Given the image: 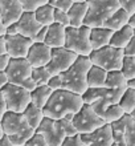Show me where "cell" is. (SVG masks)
Returning a JSON list of instances; mask_svg holds the SVG:
<instances>
[{
  "mask_svg": "<svg viewBox=\"0 0 135 146\" xmlns=\"http://www.w3.org/2000/svg\"><path fill=\"white\" fill-rule=\"evenodd\" d=\"M82 96L76 94L73 92L61 89L57 92H53L49 102L44 108V115L50 119H60L65 118L66 115H76L84 106Z\"/></svg>",
  "mask_w": 135,
  "mask_h": 146,
  "instance_id": "cell-1",
  "label": "cell"
},
{
  "mask_svg": "<svg viewBox=\"0 0 135 146\" xmlns=\"http://www.w3.org/2000/svg\"><path fill=\"white\" fill-rule=\"evenodd\" d=\"M93 66L89 57L80 56L77 61L70 66L69 69L60 74L62 81V89L73 92L76 94L84 96L86 90L89 89L88 86V73L90 68Z\"/></svg>",
  "mask_w": 135,
  "mask_h": 146,
  "instance_id": "cell-2",
  "label": "cell"
},
{
  "mask_svg": "<svg viewBox=\"0 0 135 146\" xmlns=\"http://www.w3.org/2000/svg\"><path fill=\"white\" fill-rule=\"evenodd\" d=\"M4 135L7 137L13 146H25L36 134V130L32 129L27 122L24 114L8 111L1 121Z\"/></svg>",
  "mask_w": 135,
  "mask_h": 146,
  "instance_id": "cell-3",
  "label": "cell"
},
{
  "mask_svg": "<svg viewBox=\"0 0 135 146\" xmlns=\"http://www.w3.org/2000/svg\"><path fill=\"white\" fill-rule=\"evenodd\" d=\"M89 9L84 25L90 29L102 28L105 23L121 8L119 0H89Z\"/></svg>",
  "mask_w": 135,
  "mask_h": 146,
  "instance_id": "cell-4",
  "label": "cell"
},
{
  "mask_svg": "<svg viewBox=\"0 0 135 146\" xmlns=\"http://www.w3.org/2000/svg\"><path fill=\"white\" fill-rule=\"evenodd\" d=\"M32 73H33V68L27 58H17V60L11 58L5 69L8 84L21 86L29 92H33L37 88V85L32 78Z\"/></svg>",
  "mask_w": 135,
  "mask_h": 146,
  "instance_id": "cell-5",
  "label": "cell"
},
{
  "mask_svg": "<svg viewBox=\"0 0 135 146\" xmlns=\"http://www.w3.org/2000/svg\"><path fill=\"white\" fill-rule=\"evenodd\" d=\"M89 58L93 65L99 66L106 72H115V70H122L124 53L122 49H117L109 45L102 49L93 50Z\"/></svg>",
  "mask_w": 135,
  "mask_h": 146,
  "instance_id": "cell-6",
  "label": "cell"
},
{
  "mask_svg": "<svg viewBox=\"0 0 135 146\" xmlns=\"http://www.w3.org/2000/svg\"><path fill=\"white\" fill-rule=\"evenodd\" d=\"M90 33L92 29L88 27L81 28H66V40H65V48L72 50L78 56L89 57L92 54V44H90Z\"/></svg>",
  "mask_w": 135,
  "mask_h": 146,
  "instance_id": "cell-7",
  "label": "cell"
},
{
  "mask_svg": "<svg viewBox=\"0 0 135 146\" xmlns=\"http://www.w3.org/2000/svg\"><path fill=\"white\" fill-rule=\"evenodd\" d=\"M0 93L7 104L8 111H12V113L23 114L28 106L32 104L31 92L17 85L7 84Z\"/></svg>",
  "mask_w": 135,
  "mask_h": 146,
  "instance_id": "cell-8",
  "label": "cell"
},
{
  "mask_svg": "<svg viewBox=\"0 0 135 146\" xmlns=\"http://www.w3.org/2000/svg\"><path fill=\"white\" fill-rule=\"evenodd\" d=\"M73 123L78 135L90 134L106 125L103 119L93 110L92 105H84L81 110L73 117Z\"/></svg>",
  "mask_w": 135,
  "mask_h": 146,
  "instance_id": "cell-9",
  "label": "cell"
},
{
  "mask_svg": "<svg viewBox=\"0 0 135 146\" xmlns=\"http://www.w3.org/2000/svg\"><path fill=\"white\" fill-rule=\"evenodd\" d=\"M78 57H80L78 54H76L74 52H72L69 49H66L65 46L64 48H57V49H52V60L46 65V69L49 70L52 76L62 74L77 61Z\"/></svg>",
  "mask_w": 135,
  "mask_h": 146,
  "instance_id": "cell-10",
  "label": "cell"
},
{
  "mask_svg": "<svg viewBox=\"0 0 135 146\" xmlns=\"http://www.w3.org/2000/svg\"><path fill=\"white\" fill-rule=\"evenodd\" d=\"M36 134H40L49 146H62L65 142L66 135L60 121L50 118H44L40 127L36 130Z\"/></svg>",
  "mask_w": 135,
  "mask_h": 146,
  "instance_id": "cell-11",
  "label": "cell"
},
{
  "mask_svg": "<svg viewBox=\"0 0 135 146\" xmlns=\"http://www.w3.org/2000/svg\"><path fill=\"white\" fill-rule=\"evenodd\" d=\"M7 37V54L9 58H27L29 49L33 45V40L27 38L21 35L5 36Z\"/></svg>",
  "mask_w": 135,
  "mask_h": 146,
  "instance_id": "cell-12",
  "label": "cell"
},
{
  "mask_svg": "<svg viewBox=\"0 0 135 146\" xmlns=\"http://www.w3.org/2000/svg\"><path fill=\"white\" fill-rule=\"evenodd\" d=\"M23 15L24 9L20 0H0V16L5 28L19 23Z\"/></svg>",
  "mask_w": 135,
  "mask_h": 146,
  "instance_id": "cell-13",
  "label": "cell"
},
{
  "mask_svg": "<svg viewBox=\"0 0 135 146\" xmlns=\"http://www.w3.org/2000/svg\"><path fill=\"white\" fill-rule=\"evenodd\" d=\"M27 60L32 68H45L52 60V48H49L44 42L43 44L33 42L27 56Z\"/></svg>",
  "mask_w": 135,
  "mask_h": 146,
  "instance_id": "cell-14",
  "label": "cell"
},
{
  "mask_svg": "<svg viewBox=\"0 0 135 146\" xmlns=\"http://www.w3.org/2000/svg\"><path fill=\"white\" fill-rule=\"evenodd\" d=\"M81 139L86 146H113L115 143L113 138L111 125H105L90 134L81 135Z\"/></svg>",
  "mask_w": 135,
  "mask_h": 146,
  "instance_id": "cell-15",
  "label": "cell"
},
{
  "mask_svg": "<svg viewBox=\"0 0 135 146\" xmlns=\"http://www.w3.org/2000/svg\"><path fill=\"white\" fill-rule=\"evenodd\" d=\"M16 24H17L19 35L31 38V40H35L36 36L39 35V32L43 29V25L36 20L35 13H24L21 19L19 20V23Z\"/></svg>",
  "mask_w": 135,
  "mask_h": 146,
  "instance_id": "cell-16",
  "label": "cell"
},
{
  "mask_svg": "<svg viewBox=\"0 0 135 146\" xmlns=\"http://www.w3.org/2000/svg\"><path fill=\"white\" fill-rule=\"evenodd\" d=\"M66 40V28L60 25V24H52L48 27V33L45 37L46 45L52 48V49H57V48H64L65 46Z\"/></svg>",
  "mask_w": 135,
  "mask_h": 146,
  "instance_id": "cell-17",
  "label": "cell"
},
{
  "mask_svg": "<svg viewBox=\"0 0 135 146\" xmlns=\"http://www.w3.org/2000/svg\"><path fill=\"white\" fill-rule=\"evenodd\" d=\"M88 9H89L88 1H84V0L74 1L73 7L70 8L69 12H68V16H69L70 20V27L73 28L84 27L86 15H88Z\"/></svg>",
  "mask_w": 135,
  "mask_h": 146,
  "instance_id": "cell-18",
  "label": "cell"
},
{
  "mask_svg": "<svg viewBox=\"0 0 135 146\" xmlns=\"http://www.w3.org/2000/svg\"><path fill=\"white\" fill-rule=\"evenodd\" d=\"M113 33H114V32L107 29V28H105V27L92 29V33H90L92 49L98 50V49L105 48V46H109L110 45V41H111Z\"/></svg>",
  "mask_w": 135,
  "mask_h": 146,
  "instance_id": "cell-19",
  "label": "cell"
},
{
  "mask_svg": "<svg viewBox=\"0 0 135 146\" xmlns=\"http://www.w3.org/2000/svg\"><path fill=\"white\" fill-rule=\"evenodd\" d=\"M134 37H135V29L132 27H130V25H127V27L122 28L121 31H117L113 33L110 46L123 50Z\"/></svg>",
  "mask_w": 135,
  "mask_h": 146,
  "instance_id": "cell-20",
  "label": "cell"
},
{
  "mask_svg": "<svg viewBox=\"0 0 135 146\" xmlns=\"http://www.w3.org/2000/svg\"><path fill=\"white\" fill-rule=\"evenodd\" d=\"M128 23H130V16H128V13L124 11V9L119 8V9L105 23L103 27L113 32H117V31H121L122 28L127 27Z\"/></svg>",
  "mask_w": 135,
  "mask_h": 146,
  "instance_id": "cell-21",
  "label": "cell"
},
{
  "mask_svg": "<svg viewBox=\"0 0 135 146\" xmlns=\"http://www.w3.org/2000/svg\"><path fill=\"white\" fill-rule=\"evenodd\" d=\"M109 72L99 66L93 65L88 73V86L89 88H106Z\"/></svg>",
  "mask_w": 135,
  "mask_h": 146,
  "instance_id": "cell-22",
  "label": "cell"
},
{
  "mask_svg": "<svg viewBox=\"0 0 135 146\" xmlns=\"http://www.w3.org/2000/svg\"><path fill=\"white\" fill-rule=\"evenodd\" d=\"M52 94H53V90H52L48 85H45V86H37L33 92H31L32 104L44 110L46 104L49 102Z\"/></svg>",
  "mask_w": 135,
  "mask_h": 146,
  "instance_id": "cell-23",
  "label": "cell"
},
{
  "mask_svg": "<svg viewBox=\"0 0 135 146\" xmlns=\"http://www.w3.org/2000/svg\"><path fill=\"white\" fill-rule=\"evenodd\" d=\"M128 117L130 115L126 114L122 119L111 123L113 138H114V142L118 146H126V127H127Z\"/></svg>",
  "mask_w": 135,
  "mask_h": 146,
  "instance_id": "cell-24",
  "label": "cell"
},
{
  "mask_svg": "<svg viewBox=\"0 0 135 146\" xmlns=\"http://www.w3.org/2000/svg\"><path fill=\"white\" fill-rule=\"evenodd\" d=\"M24 117H25V119H27V122L31 125L32 129H35V130H37L40 127V125H41V122L44 121V118H45V115H44V111L43 109L37 108V106H35L33 104H31L27 108V110L23 113Z\"/></svg>",
  "mask_w": 135,
  "mask_h": 146,
  "instance_id": "cell-25",
  "label": "cell"
},
{
  "mask_svg": "<svg viewBox=\"0 0 135 146\" xmlns=\"http://www.w3.org/2000/svg\"><path fill=\"white\" fill-rule=\"evenodd\" d=\"M35 16L36 20L43 27H50L52 24H54V8L49 3L45 4L44 7H41L39 11H36Z\"/></svg>",
  "mask_w": 135,
  "mask_h": 146,
  "instance_id": "cell-26",
  "label": "cell"
},
{
  "mask_svg": "<svg viewBox=\"0 0 135 146\" xmlns=\"http://www.w3.org/2000/svg\"><path fill=\"white\" fill-rule=\"evenodd\" d=\"M106 88L109 89H127V80L123 76L122 70L109 72L106 80Z\"/></svg>",
  "mask_w": 135,
  "mask_h": 146,
  "instance_id": "cell-27",
  "label": "cell"
},
{
  "mask_svg": "<svg viewBox=\"0 0 135 146\" xmlns=\"http://www.w3.org/2000/svg\"><path fill=\"white\" fill-rule=\"evenodd\" d=\"M124 115H126V113H124L123 109L121 108L119 105H113V106L106 109L99 117L103 119L106 125H111V123L122 119Z\"/></svg>",
  "mask_w": 135,
  "mask_h": 146,
  "instance_id": "cell-28",
  "label": "cell"
},
{
  "mask_svg": "<svg viewBox=\"0 0 135 146\" xmlns=\"http://www.w3.org/2000/svg\"><path fill=\"white\" fill-rule=\"evenodd\" d=\"M119 106L123 109V111L126 114H131L132 110L135 108V90L134 89L127 88L126 92L123 93V96L119 101Z\"/></svg>",
  "mask_w": 135,
  "mask_h": 146,
  "instance_id": "cell-29",
  "label": "cell"
},
{
  "mask_svg": "<svg viewBox=\"0 0 135 146\" xmlns=\"http://www.w3.org/2000/svg\"><path fill=\"white\" fill-rule=\"evenodd\" d=\"M52 74L49 73V70L45 68H33V73H32V78L35 81V84L37 86H45L49 84Z\"/></svg>",
  "mask_w": 135,
  "mask_h": 146,
  "instance_id": "cell-30",
  "label": "cell"
},
{
  "mask_svg": "<svg viewBox=\"0 0 135 146\" xmlns=\"http://www.w3.org/2000/svg\"><path fill=\"white\" fill-rule=\"evenodd\" d=\"M20 3L23 5L24 13H35L41 7L49 3V0H20Z\"/></svg>",
  "mask_w": 135,
  "mask_h": 146,
  "instance_id": "cell-31",
  "label": "cell"
},
{
  "mask_svg": "<svg viewBox=\"0 0 135 146\" xmlns=\"http://www.w3.org/2000/svg\"><path fill=\"white\" fill-rule=\"evenodd\" d=\"M73 117L74 115H66L65 118L60 119V122H61V126L65 131V135L66 138H72V137H76L78 135L77 130H76V127H74V123H73Z\"/></svg>",
  "mask_w": 135,
  "mask_h": 146,
  "instance_id": "cell-32",
  "label": "cell"
},
{
  "mask_svg": "<svg viewBox=\"0 0 135 146\" xmlns=\"http://www.w3.org/2000/svg\"><path fill=\"white\" fill-rule=\"evenodd\" d=\"M122 73L126 77V80H134L135 78V57H124Z\"/></svg>",
  "mask_w": 135,
  "mask_h": 146,
  "instance_id": "cell-33",
  "label": "cell"
},
{
  "mask_svg": "<svg viewBox=\"0 0 135 146\" xmlns=\"http://www.w3.org/2000/svg\"><path fill=\"white\" fill-rule=\"evenodd\" d=\"M126 146H135V119L131 115L128 117L126 127Z\"/></svg>",
  "mask_w": 135,
  "mask_h": 146,
  "instance_id": "cell-34",
  "label": "cell"
},
{
  "mask_svg": "<svg viewBox=\"0 0 135 146\" xmlns=\"http://www.w3.org/2000/svg\"><path fill=\"white\" fill-rule=\"evenodd\" d=\"M49 4L54 8V9L69 12V9L73 7L74 0H49Z\"/></svg>",
  "mask_w": 135,
  "mask_h": 146,
  "instance_id": "cell-35",
  "label": "cell"
},
{
  "mask_svg": "<svg viewBox=\"0 0 135 146\" xmlns=\"http://www.w3.org/2000/svg\"><path fill=\"white\" fill-rule=\"evenodd\" d=\"M54 23L60 24L62 27H70V20L69 16H68V12L60 11V9H54Z\"/></svg>",
  "mask_w": 135,
  "mask_h": 146,
  "instance_id": "cell-36",
  "label": "cell"
},
{
  "mask_svg": "<svg viewBox=\"0 0 135 146\" xmlns=\"http://www.w3.org/2000/svg\"><path fill=\"white\" fill-rule=\"evenodd\" d=\"M121 8L128 13V16L131 17L135 13V0H119Z\"/></svg>",
  "mask_w": 135,
  "mask_h": 146,
  "instance_id": "cell-37",
  "label": "cell"
},
{
  "mask_svg": "<svg viewBox=\"0 0 135 146\" xmlns=\"http://www.w3.org/2000/svg\"><path fill=\"white\" fill-rule=\"evenodd\" d=\"M48 86H49L53 92L61 90V89H62V81H61L60 74H58V76H53V77H52V78H50V81H49V84H48Z\"/></svg>",
  "mask_w": 135,
  "mask_h": 146,
  "instance_id": "cell-38",
  "label": "cell"
},
{
  "mask_svg": "<svg viewBox=\"0 0 135 146\" xmlns=\"http://www.w3.org/2000/svg\"><path fill=\"white\" fill-rule=\"evenodd\" d=\"M62 146H86V145L82 142L81 135H76V137H72V138H66L65 142L62 143Z\"/></svg>",
  "mask_w": 135,
  "mask_h": 146,
  "instance_id": "cell-39",
  "label": "cell"
},
{
  "mask_svg": "<svg viewBox=\"0 0 135 146\" xmlns=\"http://www.w3.org/2000/svg\"><path fill=\"white\" fill-rule=\"evenodd\" d=\"M25 146H49V145L46 143V141L40 134H35L33 138H32Z\"/></svg>",
  "mask_w": 135,
  "mask_h": 146,
  "instance_id": "cell-40",
  "label": "cell"
},
{
  "mask_svg": "<svg viewBox=\"0 0 135 146\" xmlns=\"http://www.w3.org/2000/svg\"><path fill=\"white\" fill-rule=\"evenodd\" d=\"M124 57H135V37L127 44V46L123 49Z\"/></svg>",
  "mask_w": 135,
  "mask_h": 146,
  "instance_id": "cell-41",
  "label": "cell"
},
{
  "mask_svg": "<svg viewBox=\"0 0 135 146\" xmlns=\"http://www.w3.org/2000/svg\"><path fill=\"white\" fill-rule=\"evenodd\" d=\"M46 33H48V27H43V29H41V31L39 32V35L36 36V38L33 40V42H40V44L45 42Z\"/></svg>",
  "mask_w": 135,
  "mask_h": 146,
  "instance_id": "cell-42",
  "label": "cell"
},
{
  "mask_svg": "<svg viewBox=\"0 0 135 146\" xmlns=\"http://www.w3.org/2000/svg\"><path fill=\"white\" fill-rule=\"evenodd\" d=\"M5 113H8L7 104H5V101H4L3 96H1V93H0V123H1V121H3Z\"/></svg>",
  "mask_w": 135,
  "mask_h": 146,
  "instance_id": "cell-43",
  "label": "cell"
},
{
  "mask_svg": "<svg viewBox=\"0 0 135 146\" xmlns=\"http://www.w3.org/2000/svg\"><path fill=\"white\" fill-rule=\"evenodd\" d=\"M0 56H8L7 54V37L0 36Z\"/></svg>",
  "mask_w": 135,
  "mask_h": 146,
  "instance_id": "cell-44",
  "label": "cell"
},
{
  "mask_svg": "<svg viewBox=\"0 0 135 146\" xmlns=\"http://www.w3.org/2000/svg\"><path fill=\"white\" fill-rule=\"evenodd\" d=\"M9 60L11 58L8 56H0V72H5L8 64H9Z\"/></svg>",
  "mask_w": 135,
  "mask_h": 146,
  "instance_id": "cell-45",
  "label": "cell"
},
{
  "mask_svg": "<svg viewBox=\"0 0 135 146\" xmlns=\"http://www.w3.org/2000/svg\"><path fill=\"white\" fill-rule=\"evenodd\" d=\"M7 84H8V80H7V74H5V72H0V92L3 90V88Z\"/></svg>",
  "mask_w": 135,
  "mask_h": 146,
  "instance_id": "cell-46",
  "label": "cell"
},
{
  "mask_svg": "<svg viewBox=\"0 0 135 146\" xmlns=\"http://www.w3.org/2000/svg\"><path fill=\"white\" fill-rule=\"evenodd\" d=\"M0 36H7V28L3 24V20H1V16H0Z\"/></svg>",
  "mask_w": 135,
  "mask_h": 146,
  "instance_id": "cell-47",
  "label": "cell"
},
{
  "mask_svg": "<svg viewBox=\"0 0 135 146\" xmlns=\"http://www.w3.org/2000/svg\"><path fill=\"white\" fill-rule=\"evenodd\" d=\"M0 146H13V143H12L7 137H4V138L1 139V142H0Z\"/></svg>",
  "mask_w": 135,
  "mask_h": 146,
  "instance_id": "cell-48",
  "label": "cell"
},
{
  "mask_svg": "<svg viewBox=\"0 0 135 146\" xmlns=\"http://www.w3.org/2000/svg\"><path fill=\"white\" fill-rule=\"evenodd\" d=\"M128 25H130V27H132L135 29V13L131 16V17H130V23H128Z\"/></svg>",
  "mask_w": 135,
  "mask_h": 146,
  "instance_id": "cell-49",
  "label": "cell"
},
{
  "mask_svg": "<svg viewBox=\"0 0 135 146\" xmlns=\"http://www.w3.org/2000/svg\"><path fill=\"white\" fill-rule=\"evenodd\" d=\"M5 135H4V130H3V126H1V123H0V142H1V139L4 138Z\"/></svg>",
  "mask_w": 135,
  "mask_h": 146,
  "instance_id": "cell-50",
  "label": "cell"
},
{
  "mask_svg": "<svg viewBox=\"0 0 135 146\" xmlns=\"http://www.w3.org/2000/svg\"><path fill=\"white\" fill-rule=\"evenodd\" d=\"M130 115H131L132 118H134V119H135V108H134V110H132V113H131V114H130Z\"/></svg>",
  "mask_w": 135,
  "mask_h": 146,
  "instance_id": "cell-51",
  "label": "cell"
},
{
  "mask_svg": "<svg viewBox=\"0 0 135 146\" xmlns=\"http://www.w3.org/2000/svg\"><path fill=\"white\" fill-rule=\"evenodd\" d=\"M113 146H118V145H117V143H114V145H113Z\"/></svg>",
  "mask_w": 135,
  "mask_h": 146,
  "instance_id": "cell-52",
  "label": "cell"
}]
</instances>
